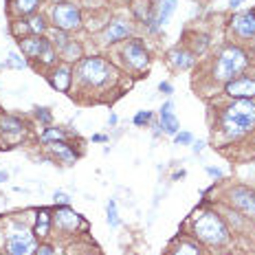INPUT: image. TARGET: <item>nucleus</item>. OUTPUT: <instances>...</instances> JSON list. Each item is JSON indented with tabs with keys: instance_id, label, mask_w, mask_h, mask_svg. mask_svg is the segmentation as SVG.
Instances as JSON below:
<instances>
[{
	"instance_id": "obj_1",
	"label": "nucleus",
	"mask_w": 255,
	"mask_h": 255,
	"mask_svg": "<svg viewBox=\"0 0 255 255\" xmlns=\"http://www.w3.org/2000/svg\"><path fill=\"white\" fill-rule=\"evenodd\" d=\"M255 126V102L240 99L238 104L229 106L222 115V128L229 136H240Z\"/></svg>"
},
{
	"instance_id": "obj_2",
	"label": "nucleus",
	"mask_w": 255,
	"mask_h": 255,
	"mask_svg": "<svg viewBox=\"0 0 255 255\" xmlns=\"http://www.w3.org/2000/svg\"><path fill=\"white\" fill-rule=\"evenodd\" d=\"M194 231L203 242L209 244H225L229 240V231H227L225 222L220 220V216L214 211H205L194 220Z\"/></svg>"
},
{
	"instance_id": "obj_3",
	"label": "nucleus",
	"mask_w": 255,
	"mask_h": 255,
	"mask_svg": "<svg viewBox=\"0 0 255 255\" xmlns=\"http://www.w3.org/2000/svg\"><path fill=\"white\" fill-rule=\"evenodd\" d=\"M115 75L113 66H110L108 62L99 60V57H86L82 64H79L77 68V77L82 84H86V86H104L106 82H108L110 77Z\"/></svg>"
},
{
	"instance_id": "obj_4",
	"label": "nucleus",
	"mask_w": 255,
	"mask_h": 255,
	"mask_svg": "<svg viewBox=\"0 0 255 255\" xmlns=\"http://www.w3.org/2000/svg\"><path fill=\"white\" fill-rule=\"evenodd\" d=\"M247 66V55H244L242 49L238 46H229L220 53V60H218V66H216V79H231L233 75L242 71Z\"/></svg>"
},
{
	"instance_id": "obj_5",
	"label": "nucleus",
	"mask_w": 255,
	"mask_h": 255,
	"mask_svg": "<svg viewBox=\"0 0 255 255\" xmlns=\"http://www.w3.org/2000/svg\"><path fill=\"white\" fill-rule=\"evenodd\" d=\"M51 18L55 26L60 31H73L79 29V22H82V15H79V9L75 4H68V2H60L53 7Z\"/></svg>"
},
{
	"instance_id": "obj_6",
	"label": "nucleus",
	"mask_w": 255,
	"mask_h": 255,
	"mask_svg": "<svg viewBox=\"0 0 255 255\" xmlns=\"http://www.w3.org/2000/svg\"><path fill=\"white\" fill-rule=\"evenodd\" d=\"M20 49H22V53L24 55H29V57H42V62H46V64H51L53 60H55L49 40L42 38V35L20 38Z\"/></svg>"
},
{
	"instance_id": "obj_7",
	"label": "nucleus",
	"mask_w": 255,
	"mask_h": 255,
	"mask_svg": "<svg viewBox=\"0 0 255 255\" xmlns=\"http://www.w3.org/2000/svg\"><path fill=\"white\" fill-rule=\"evenodd\" d=\"M9 255H31L35 251V238L31 231H13L9 233L7 244H4Z\"/></svg>"
},
{
	"instance_id": "obj_8",
	"label": "nucleus",
	"mask_w": 255,
	"mask_h": 255,
	"mask_svg": "<svg viewBox=\"0 0 255 255\" xmlns=\"http://www.w3.org/2000/svg\"><path fill=\"white\" fill-rule=\"evenodd\" d=\"M124 55H126V62L130 64L134 71H143V68H147V62H150V57H147V51L143 49L141 42H136V40L130 42V44L126 46Z\"/></svg>"
},
{
	"instance_id": "obj_9",
	"label": "nucleus",
	"mask_w": 255,
	"mask_h": 255,
	"mask_svg": "<svg viewBox=\"0 0 255 255\" xmlns=\"http://www.w3.org/2000/svg\"><path fill=\"white\" fill-rule=\"evenodd\" d=\"M231 26L240 38H253L255 35V13L253 11H242V13L233 15Z\"/></svg>"
},
{
	"instance_id": "obj_10",
	"label": "nucleus",
	"mask_w": 255,
	"mask_h": 255,
	"mask_svg": "<svg viewBox=\"0 0 255 255\" xmlns=\"http://www.w3.org/2000/svg\"><path fill=\"white\" fill-rule=\"evenodd\" d=\"M231 203L242 209L244 214L255 216V191L247 189V187H236L231 191Z\"/></svg>"
},
{
	"instance_id": "obj_11",
	"label": "nucleus",
	"mask_w": 255,
	"mask_h": 255,
	"mask_svg": "<svg viewBox=\"0 0 255 255\" xmlns=\"http://www.w3.org/2000/svg\"><path fill=\"white\" fill-rule=\"evenodd\" d=\"M55 227L62 231H75L77 227H84V229H86V222H84L73 209L64 207V209H57V214H55Z\"/></svg>"
},
{
	"instance_id": "obj_12",
	"label": "nucleus",
	"mask_w": 255,
	"mask_h": 255,
	"mask_svg": "<svg viewBox=\"0 0 255 255\" xmlns=\"http://www.w3.org/2000/svg\"><path fill=\"white\" fill-rule=\"evenodd\" d=\"M227 93L236 99H251V97H255V82L249 77L233 79V82L227 84Z\"/></svg>"
},
{
	"instance_id": "obj_13",
	"label": "nucleus",
	"mask_w": 255,
	"mask_h": 255,
	"mask_svg": "<svg viewBox=\"0 0 255 255\" xmlns=\"http://www.w3.org/2000/svg\"><path fill=\"white\" fill-rule=\"evenodd\" d=\"M174 9H176V0H165V2H161L158 11L145 20L147 26H150V31H156L161 24H165V22H167V18L174 13Z\"/></svg>"
},
{
	"instance_id": "obj_14",
	"label": "nucleus",
	"mask_w": 255,
	"mask_h": 255,
	"mask_svg": "<svg viewBox=\"0 0 255 255\" xmlns=\"http://www.w3.org/2000/svg\"><path fill=\"white\" fill-rule=\"evenodd\" d=\"M51 84L57 90L66 93L68 86H71V66H68V64H62V66H57L55 71H53V75H51Z\"/></svg>"
},
{
	"instance_id": "obj_15",
	"label": "nucleus",
	"mask_w": 255,
	"mask_h": 255,
	"mask_svg": "<svg viewBox=\"0 0 255 255\" xmlns=\"http://www.w3.org/2000/svg\"><path fill=\"white\" fill-rule=\"evenodd\" d=\"M161 124H163V130H165L167 134H178V119L174 117L172 102L163 104V108H161Z\"/></svg>"
},
{
	"instance_id": "obj_16",
	"label": "nucleus",
	"mask_w": 255,
	"mask_h": 255,
	"mask_svg": "<svg viewBox=\"0 0 255 255\" xmlns=\"http://www.w3.org/2000/svg\"><path fill=\"white\" fill-rule=\"evenodd\" d=\"M0 132H2V134H11L18 139V136H22L24 126L18 117H4V119H0Z\"/></svg>"
},
{
	"instance_id": "obj_17",
	"label": "nucleus",
	"mask_w": 255,
	"mask_h": 255,
	"mask_svg": "<svg viewBox=\"0 0 255 255\" xmlns=\"http://www.w3.org/2000/svg\"><path fill=\"white\" fill-rule=\"evenodd\" d=\"M128 33H130V29H128L124 22H113L104 31V40L106 42H119V40L128 38Z\"/></svg>"
},
{
	"instance_id": "obj_18",
	"label": "nucleus",
	"mask_w": 255,
	"mask_h": 255,
	"mask_svg": "<svg viewBox=\"0 0 255 255\" xmlns=\"http://www.w3.org/2000/svg\"><path fill=\"white\" fill-rule=\"evenodd\" d=\"M49 145H51V150H53V154H55L57 158H62V161H66V163H73V161H75V154L68 150L66 143L55 141V143H49Z\"/></svg>"
},
{
	"instance_id": "obj_19",
	"label": "nucleus",
	"mask_w": 255,
	"mask_h": 255,
	"mask_svg": "<svg viewBox=\"0 0 255 255\" xmlns=\"http://www.w3.org/2000/svg\"><path fill=\"white\" fill-rule=\"evenodd\" d=\"M169 57H172V62H174V66H178V68H189L191 64H194V57L189 55V53H185V51H172L169 53Z\"/></svg>"
},
{
	"instance_id": "obj_20",
	"label": "nucleus",
	"mask_w": 255,
	"mask_h": 255,
	"mask_svg": "<svg viewBox=\"0 0 255 255\" xmlns=\"http://www.w3.org/2000/svg\"><path fill=\"white\" fill-rule=\"evenodd\" d=\"M40 0H13V9L18 11L20 15H29L38 9Z\"/></svg>"
},
{
	"instance_id": "obj_21",
	"label": "nucleus",
	"mask_w": 255,
	"mask_h": 255,
	"mask_svg": "<svg viewBox=\"0 0 255 255\" xmlns=\"http://www.w3.org/2000/svg\"><path fill=\"white\" fill-rule=\"evenodd\" d=\"M49 209H40L38 214V222H35V233L38 236H46L49 233Z\"/></svg>"
},
{
	"instance_id": "obj_22",
	"label": "nucleus",
	"mask_w": 255,
	"mask_h": 255,
	"mask_svg": "<svg viewBox=\"0 0 255 255\" xmlns=\"http://www.w3.org/2000/svg\"><path fill=\"white\" fill-rule=\"evenodd\" d=\"M29 29H31V33H35V35H40L42 31L46 29V22H44V18H42V15H31L29 18Z\"/></svg>"
},
{
	"instance_id": "obj_23",
	"label": "nucleus",
	"mask_w": 255,
	"mask_h": 255,
	"mask_svg": "<svg viewBox=\"0 0 255 255\" xmlns=\"http://www.w3.org/2000/svg\"><path fill=\"white\" fill-rule=\"evenodd\" d=\"M174 255H200V249L191 242H183L176 251H174Z\"/></svg>"
},
{
	"instance_id": "obj_24",
	"label": "nucleus",
	"mask_w": 255,
	"mask_h": 255,
	"mask_svg": "<svg viewBox=\"0 0 255 255\" xmlns=\"http://www.w3.org/2000/svg\"><path fill=\"white\" fill-rule=\"evenodd\" d=\"M64 139V132L62 130H57V128H49V130L44 132V134H42V141L44 143H55V141H62Z\"/></svg>"
},
{
	"instance_id": "obj_25",
	"label": "nucleus",
	"mask_w": 255,
	"mask_h": 255,
	"mask_svg": "<svg viewBox=\"0 0 255 255\" xmlns=\"http://www.w3.org/2000/svg\"><path fill=\"white\" fill-rule=\"evenodd\" d=\"M108 222H110V227L119 225V218H117V203H115V200H110V203H108Z\"/></svg>"
},
{
	"instance_id": "obj_26",
	"label": "nucleus",
	"mask_w": 255,
	"mask_h": 255,
	"mask_svg": "<svg viewBox=\"0 0 255 255\" xmlns=\"http://www.w3.org/2000/svg\"><path fill=\"white\" fill-rule=\"evenodd\" d=\"M150 119H152V113H147V110H141V113L134 117V124L136 126H145Z\"/></svg>"
},
{
	"instance_id": "obj_27",
	"label": "nucleus",
	"mask_w": 255,
	"mask_h": 255,
	"mask_svg": "<svg viewBox=\"0 0 255 255\" xmlns=\"http://www.w3.org/2000/svg\"><path fill=\"white\" fill-rule=\"evenodd\" d=\"M7 66H11V68H22V66H24V60H20L15 53H11V55H9V60H7Z\"/></svg>"
},
{
	"instance_id": "obj_28",
	"label": "nucleus",
	"mask_w": 255,
	"mask_h": 255,
	"mask_svg": "<svg viewBox=\"0 0 255 255\" xmlns=\"http://www.w3.org/2000/svg\"><path fill=\"white\" fill-rule=\"evenodd\" d=\"M53 42H55L57 46H66L68 44V38L64 35V31H55V33H53Z\"/></svg>"
},
{
	"instance_id": "obj_29",
	"label": "nucleus",
	"mask_w": 255,
	"mask_h": 255,
	"mask_svg": "<svg viewBox=\"0 0 255 255\" xmlns=\"http://www.w3.org/2000/svg\"><path fill=\"white\" fill-rule=\"evenodd\" d=\"M55 203H60V205H68L71 203V198H68L64 191H55Z\"/></svg>"
},
{
	"instance_id": "obj_30",
	"label": "nucleus",
	"mask_w": 255,
	"mask_h": 255,
	"mask_svg": "<svg viewBox=\"0 0 255 255\" xmlns=\"http://www.w3.org/2000/svg\"><path fill=\"white\" fill-rule=\"evenodd\" d=\"M35 255H57V253H55V249H53V247L44 244V247H40V249H38V253H35Z\"/></svg>"
},
{
	"instance_id": "obj_31",
	"label": "nucleus",
	"mask_w": 255,
	"mask_h": 255,
	"mask_svg": "<svg viewBox=\"0 0 255 255\" xmlns=\"http://www.w3.org/2000/svg\"><path fill=\"white\" fill-rule=\"evenodd\" d=\"M176 143H191V134L189 132H180V134H176Z\"/></svg>"
},
{
	"instance_id": "obj_32",
	"label": "nucleus",
	"mask_w": 255,
	"mask_h": 255,
	"mask_svg": "<svg viewBox=\"0 0 255 255\" xmlns=\"http://www.w3.org/2000/svg\"><path fill=\"white\" fill-rule=\"evenodd\" d=\"M38 119H42V121H51V115L46 113L44 108H40V110H38Z\"/></svg>"
},
{
	"instance_id": "obj_33",
	"label": "nucleus",
	"mask_w": 255,
	"mask_h": 255,
	"mask_svg": "<svg viewBox=\"0 0 255 255\" xmlns=\"http://www.w3.org/2000/svg\"><path fill=\"white\" fill-rule=\"evenodd\" d=\"M158 88H161V93H165V95L172 93V84H167V82H161V86Z\"/></svg>"
},
{
	"instance_id": "obj_34",
	"label": "nucleus",
	"mask_w": 255,
	"mask_h": 255,
	"mask_svg": "<svg viewBox=\"0 0 255 255\" xmlns=\"http://www.w3.org/2000/svg\"><path fill=\"white\" fill-rule=\"evenodd\" d=\"M207 172H209L211 176H216V178H220V176H222V172H220V169H214V167H207Z\"/></svg>"
},
{
	"instance_id": "obj_35",
	"label": "nucleus",
	"mask_w": 255,
	"mask_h": 255,
	"mask_svg": "<svg viewBox=\"0 0 255 255\" xmlns=\"http://www.w3.org/2000/svg\"><path fill=\"white\" fill-rule=\"evenodd\" d=\"M203 145H205V143H196V145H194V152H196V154H198L200 150H203Z\"/></svg>"
},
{
	"instance_id": "obj_36",
	"label": "nucleus",
	"mask_w": 255,
	"mask_h": 255,
	"mask_svg": "<svg viewBox=\"0 0 255 255\" xmlns=\"http://www.w3.org/2000/svg\"><path fill=\"white\" fill-rule=\"evenodd\" d=\"M7 180V172H0V183H4Z\"/></svg>"
},
{
	"instance_id": "obj_37",
	"label": "nucleus",
	"mask_w": 255,
	"mask_h": 255,
	"mask_svg": "<svg viewBox=\"0 0 255 255\" xmlns=\"http://www.w3.org/2000/svg\"><path fill=\"white\" fill-rule=\"evenodd\" d=\"M240 2H242V0H231V7H238Z\"/></svg>"
}]
</instances>
